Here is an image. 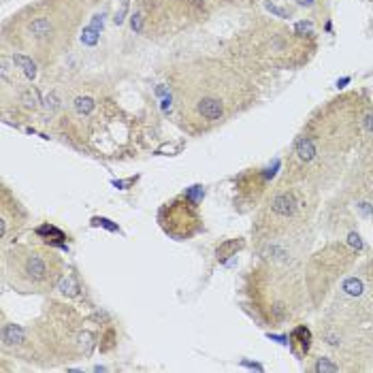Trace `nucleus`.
<instances>
[{
  "instance_id": "nucleus-10",
  "label": "nucleus",
  "mask_w": 373,
  "mask_h": 373,
  "mask_svg": "<svg viewBox=\"0 0 373 373\" xmlns=\"http://www.w3.org/2000/svg\"><path fill=\"white\" fill-rule=\"evenodd\" d=\"M75 107H77L79 113H90L92 109H94V100L92 98H79L77 102H75Z\"/></svg>"
},
{
  "instance_id": "nucleus-1",
  "label": "nucleus",
  "mask_w": 373,
  "mask_h": 373,
  "mask_svg": "<svg viewBox=\"0 0 373 373\" xmlns=\"http://www.w3.org/2000/svg\"><path fill=\"white\" fill-rule=\"evenodd\" d=\"M173 90L179 120L190 132L209 130L237 111V77L222 64H190Z\"/></svg>"
},
{
  "instance_id": "nucleus-5",
  "label": "nucleus",
  "mask_w": 373,
  "mask_h": 373,
  "mask_svg": "<svg viewBox=\"0 0 373 373\" xmlns=\"http://www.w3.org/2000/svg\"><path fill=\"white\" fill-rule=\"evenodd\" d=\"M294 151H296V156H299L303 162H311L313 158H316V154H318V145H316V141H313L311 137H301L299 141H296V145H294Z\"/></svg>"
},
{
  "instance_id": "nucleus-6",
  "label": "nucleus",
  "mask_w": 373,
  "mask_h": 373,
  "mask_svg": "<svg viewBox=\"0 0 373 373\" xmlns=\"http://www.w3.org/2000/svg\"><path fill=\"white\" fill-rule=\"evenodd\" d=\"M243 245L241 239H230V241H224L222 245L218 247V260H226V258H230L232 254H235L239 247Z\"/></svg>"
},
{
  "instance_id": "nucleus-2",
  "label": "nucleus",
  "mask_w": 373,
  "mask_h": 373,
  "mask_svg": "<svg viewBox=\"0 0 373 373\" xmlns=\"http://www.w3.org/2000/svg\"><path fill=\"white\" fill-rule=\"evenodd\" d=\"M4 277L21 292H47L62 277V258L49 247L17 245L4 254Z\"/></svg>"
},
{
  "instance_id": "nucleus-3",
  "label": "nucleus",
  "mask_w": 373,
  "mask_h": 373,
  "mask_svg": "<svg viewBox=\"0 0 373 373\" xmlns=\"http://www.w3.org/2000/svg\"><path fill=\"white\" fill-rule=\"evenodd\" d=\"M158 220L166 235L175 237V239H190L192 235H196L203 228L201 215H198V209H196V201H190L186 194L166 203L160 209Z\"/></svg>"
},
{
  "instance_id": "nucleus-4",
  "label": "nucleus",
  "mask_w": 373,
  "mask_h": 373,
  "mask_svg": "<svg viewBox=\"0 0 373 373\" xmlns=\"http://www.w3.org/2000/svg\"><path fill=\"white\" fill-rule=\"evenodd\" d=\"M299 198L294 196V192L288 190H279L273 194V198L269 201V213L273 215L271 222H277V220H288L294 218V213L299 211Z\"/></svg>"
},
{
  "instance_id": "nucleus-8",
  "label": "nucleus",
  "mask_w": 373,
  "mask_h": 373,
  "mask_svg": "<svg viewBox=\"0 0 373 373\" xmlns=\"http://www.w3.org/2000/svg\"><path fill=\"white\" fill-rule=\"evenodd\" d=\"M290 341H292V345L301 343L303 352H307V348H309V331H307L305 326H299V328H296V331L292 333V337H290Z\"/></svg>"
},
{
  "instance_id": "nucleus-9",
  "label": "nucleus",
  "mask_w": 373,
  "mask_h": 373,
  "mask_svg": "<svg viewBox=\"0 0 373 373\" xmlns=\"http://www.w3.org/2000/svg\"><path fill=\"white\" fill-rule=\"evenodd\" d=\"M316 371H331V373H335V371H339V367L337 365H333V363H328V358H318V363H316Z\"/></svg>"
},
{
  "instance_id": "nucleus-7",
  "label": "nucleus",
  "mask_w": 373,
  "mask_h": 373,
  "mask_svg": "<svg viewBox=\"0 0 373 373\" xmlns=\"http://www.w3.org/2000/svg\"><path fill=\"white\" fill-rule=\"evenodd\" d=\"M13 62H15V64H19L21 71L26 73V77H30V79H32V77L36 75V66H34V62H32L28 56H19V53H15V56H13Z\"/></svg>"
}]
</instances>
